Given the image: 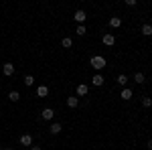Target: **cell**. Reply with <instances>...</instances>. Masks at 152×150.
Instances as JSON below:
<instances>
[{"label":"cell","mask_w":152,"mask_h":150,"mask_svg":"<svg viewBox=\"0 0 152 150\" xmlns=\"http://www.w3.org/2000/svg\"><path fill=\"white\" fill-rule=\"evenodd\" d=\"M67 105H69V108H77V105H79V97H77V95L67 97Z\"/></svg>","instance_id":"2e32d148"},{"label":"cell","mask_w":152,"mask_h":150,"mask_svg":"<svg viewBox=\"0 0 152 150\" xmlns=\"http://www.w3.org/2000/svg\"><path fill=\"white\" fill-rule=\"evenodd\" d=\"M75 33H77L79 37H83L85 33H87V29H85V24H77V29H75Z\"/></svg>","instance_id":"ffe728a7"},{"label":"cell","mask_w":152,"mask_h":150,"mask_svg":"<svg viewBox=\"0 0 152 150\" xmlns=\"http://www.w3.org/2000/svg\"><path fill=\"white\" fill-rule=\"evenodd\" d=\"M146 146H148V150H152V140H148V144H146Z\"/></svg>","instance_id":"603a6c76"},{"label":"cell","mask_w":152,"mask_h":150,"mask_svg":"<svg viewBox=\"0 0 152 150\" xmlns=\"http://www.w3.org/2000/svg\"><path fill=\"white\" fill-rule=\"evenodd\" d=\"M23 83L26 85V87H33V85H35V77H33V75H24Z\"/></svg>","instance_id":"e0dca14e"},{"label":"cell","mask_w":152,"mask_h":150,"mask_svg":"<svg viewBox=\"0 0 152 150\" xmlns=\"http://www.w3.org/2000/svg\"><path fill=\"white\" fill-rule=\"evenodd\" d=\"M134 81H136L138 85H142V83H146V75H144L142 71H138V73H134Z\"/></svg>","instance_id":"5bb4252c"},{"label":"cell","mask_w":152,"mask_h":150,"mask_svg":"<svg viewBox=\"0 0 152 150\" xmlns=\"http://www.w3.org/2000/svg\"><path fill=\"white\" fill-rule=\"evenodd\" d=\"M4 150H12V148H4Z\"/></svg>","instance_id":"d4e9b609"},{"label":"cell","mask_w":152,"mask_h":150,"mask_svg":"<svg viewBox=\"0 0 152 150\" xmlns=\"http://www.w3.org/2000/svg\"><path fill=\"white\" fill-rule=\"evenodd\" d=\"M37 95H39V97H47L49 95V85H39V87H37Z\"/></svg>","instance_id":"9c48e42d"},{"label":"cell","mask_w":152,"mask_h":150,"mask_svg":"<svg viewBox=\"0 0 152 150\" xmlns=\"http://www.w3.org/2000/svg\"><path fill=\"white\" fill-rule=\"evenodd\" d=\"M91 83H94L95 87H102V85H104V83H105L104 75H102V73H95L94 77H91Z\"/></svg>","instance_id":"5b68a950"},{"label":"cell","mask_w":152,"mask_h":150,"mask_svg":"<svg viewBox=\"0 0 152 150\" xmlns=\"http://www.w3.org/2000/svg\"><path fill=\"white\" fill-rule=\"evenodd\" d=\"M142 105H144V108H150V105H152V100L144 95V97H142Z\"/></svg>","instance_id":"44dd1931"},{"label":"cell","mask_w":152,"mask_h":150,"mask_svg":"<svg viewBox=\"0 0 152 150\" xmlns=\"http://www.w3.org/2000/svg\"><path fill=\"white\" fill-rule=\"evenodd\" d=\"M120 95H122V100H132V97H134V91H132L130 87H124Z\"/></svg>","instance_id":"4fadbf2b"},{"label":"cell","mask_w":152,"mask_h":150,"mask_svg":"<svg viewBox=\"0 0 152 150\" xmlns=\"http://www.w3.org/2000/svg\"><path fill=\"white\" fill-rule=\"evenodd\" d=\"M87 91H89V87H87L85 83H79V85H77V89H75L77 97H83V95H87Z\"/></svg>","instance_id":"8992f818"},{"label":"cell","mask_w":152,"mask_h":150,"mask_svg":"<svg viewBox=\"0 0 152 150\" xmlns=\"http://www.w3.org/2000/svg\"><path fill=\"white\" fill-rule=\"evenodd\" d=\"M102 41H104V45H105V47H114V45H116V37L112 35V33H105Z\"/></svg>","instance_id":"277c9868"},{"label":"cell","mask_w":152,"mask_h":150,"mask_svg":"<svg viewBox=\"0 0 152 150\" xmlns=\"http://www.w3.org/2000/svg\"><path fill=\"white\" fill-rule=\"evenodd\" d=\"M61 45L65 47V49H71V47H73V39H71V37H63Z\"/></svg>","instance_id":"ac0fdd59"},{"label":"cell","mask_w":152,"mask_h":150,"mask_svg":"<svg viewBox=\"0 0 152 150\" xmlns=\"http://www.w3.org/2000/svg\"><path fill=\"white\" fill-rule=\"evenodd\" d=\"M110 26H112V29H120V26H122V18H120V16H112V18H110Z\"/></svg>","instance_id":"7c38bea8"},{"label":"cell","mask_w":152,"mask_h":150,"mask_svg":"<svg viewBox=\"0 0 152 150\" xmlns=\"http://www.w3.org/2000/svg\"><path fill=\"white\" fill-rule=\"evenodd\" d=\"M61 130H63V126H61L59 122H53V124L49 126V132H51L53 136H57V134H61Z\"/></svg>","instance_id":"52a82bcc"},{"label":"cell","mask_w":152,"mask_h":150,"mask_svg":"<svg viewBox=\"0 0 152 150\" xmlns=\"http://www.w3.org/2000/svg\"><path fill=\"white\" fill-rule=\"evenodd\" d=\"M118 85H120V87H126V85H128V75H124V73H120V75H118Z\"/></svg>","instance_id":"8fae6325"},{"label":"cell","mask_w":152,"mask_h":150,"mask_svg":"<svg viewBox=\"0 0 152 150\" xmlns=\"http://www.w3.org/2000/svg\"><path fill=\"white\" fill-rule=\"evenodd\" d=\"M89 65H91V67H94V69L99 73V71L105 67V59L102 57V55H94V57L89 59Z\"/></svg>","instance_id":"6da1fadb"},{"label":"cell","mask_w":152,"mask_h":150,"mask_svg":"<svg viewBox=\"0 0 152 150\" xmlns=\"http://www.w3.org/2000/svg\"><path fill=\"white\" fill-rule=\"evenodd\" d=\"M41 118L47 120V122H51V120L55 118V110H53V108H45V110L41 112Z\"/></svg>","instance_id":"7a4b0ae2"},{"label":"cell","mask_w":152,"mask_h":150,"mask_svg":"<svg viewBox=\"0 0 152 150\" xmlns=\"http://www.w3.org/2000/svg\"><path fill=\"white\" fill-rule=\"evenodd\" d=\"M73 18H75V23H77V24H83V23H85V18H87V14H85V10L79 8V10H75Z\"/></svg>","instance_id":"3957f363"},{"label":"cell","mask_w":152,"mask_h":150,"mask_svg":"<svg viewBox=\"0 0 152 150\" xmlns=\"http://www.w3.org/2000/svg\"><path fill=\"white\" fill-rule=\"evenodd\" d=\"M28 150H41V146H31Z\"/></svg>","instance_id":"cb8c5ba5"},{"label":"cell","mask_w":152,"mask_h":150,"mask_svg":"<svg viewBox=\"0 0 152 150\" xmlns=\"http://www.w3.org/2000/svg\"><path fill=\"white\" fill-rule=\"evenodd\" d=\"M136 4H138L136 0H126V6H128V8H132V6H136Z\"/></svg>","instance_id":"7402d4cb"},{"label":"cell","mask_w":152,"mask_h":150,"mask_svg":"<svg viewBox=\"0 0 152 150\" xmlns=\"http://www.w3.org/2000/svg\"><path fill=\"white\" fill-rule=\"evenodd\" d=\"M2 73H4L6 77H10L12 73H14V65H12V63H4V65H2Z\"/></svg>","instance_id":"ba28073f"},{"label":"cell","mask_w":152,"mask_h":150,"mask_svg":"<svg viewBox=\"0 0 152 150\" xmlns=\"http://www.w3.org/2000/svg\"><path fill=\"white\" fill-rule=\"evenodd\" d=\"M8 100H10V102H18V100H20V93L16 91V89H12V91L8 93Z\"/></svg>","instance_id":"d6986e66"},{"label":"cell","mask_w":152,"mask_h":150,"mask_svg":"<svg viewBox=\"0 0 152 150\" xmlns=\"http://www.w3.org/2000/svg\"><path fill=\"white\" fill-rule=\"evenodd\" d=\"M142 35H144V37H152V24L150 23L142 24Z\"/></svg>","instance_id":"9a60e30c"},{"label":"cell","mask_w":152,"mask_h":150,"mask_svg":"<svg viewBox=\"0 0 152 150\" xmlns=\"http://www.w3.org/2000/svg\"><path fill=\"white\" fill-rule=\"evenodd\" d=\"M20 144L23 146H33V136L31 134H23L20 136Z\"/></svg>","instance_id":"30bf717a"}]
</instances>
